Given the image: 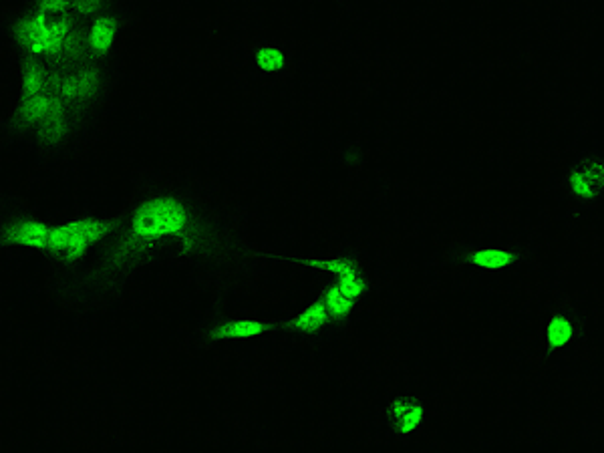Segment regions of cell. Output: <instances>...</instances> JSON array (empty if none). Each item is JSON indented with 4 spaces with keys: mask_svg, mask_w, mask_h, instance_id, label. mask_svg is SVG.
<instances>
[{
    "mask_svg": "<svg viewBox=\"0 0 604 453\" xmlns=\"http://www.w3.org/2000/svg\"><path fill=\"white\" fill-rule=\"evenodd\" d=\"M321 300L325 302V307H327V311H329V315H331L333 321L347 319L349 315H353V311H355V307H357V300H353L351 296H347L337 284L329 286V288L323 292Z\"/></svg>",
    "mask_w": 604,
    "mask_h": 453,
    "instance_id": "15",
    "label": "cell"
},
{
    "mask_svg": "<svg viewBox=\"0 0 604 453\" xmlns=\"http://www.w3.org/2000/svg\"><path fill=\"white\" fill-rule=\"evenodd\" d=\"M55 85V79L37 63H29L23 71V95H35Z\"/></svg>",
    "mask_w": 604,
    "mask_h": 453,
    "instance_id": "16",
    "label": "cell"
},
{
    "mask_svg": "<svg viewBox=\"0 0 604 453\" xmlns=\"http://www.w3.org/2000/svg\"><path fill=\"white\" fill-rule=\"evenodd\" d=\"M192 216L186 204L172 196L151 198L139 204L129 220V240L133 244L158 242L188 236Z\"/></svg>",
    "mask_w": 604,
    "mask_h": 453,
    "instance_id": "2",
    "label": "cell"
},
{
    "mask_svg": "<svg viewBox=\"0 0 604 453\" xmlns=\"http://www.w3.org/2000/svg\"><path fill=\"white\" fill-rule=\"evenodd\" d=\"M254 63L264 73H280L286 67V57H284V53L278 47L264 45V47L256 49Z\"/></svg>",
    "mask_w": 604,
    "mask_h": 453,
    "instance_id": "17",
    "label": "cell"
},
{
    "mask_svg": "<svg viewBox=\"0 0 604 453\" xmlns=\"http://www.w3.org/2000/svg\"><path fill=\"white\" fill-rule=\"evenodd\" d=\"M61 117H67V103L57 93L55 85L35 95H23L19 105V119L27 127H35L37 131H41L45 125Z\"/></svg>",
    "mask_w": 604,
    "mask_h": 453,
    "instance_id": "7",
    "label": "cell"
},
{
    "mask_svg": "<svg viewBox=\"0 0 604 453\" xmlns=\"http://www.w3.org/2000/svg\"><path fill=\"white\" fill-rule=\"evenodd\" d=\"M298 264L335 274L337 276L335 284L353 300L363 298L369 290V282L363 276L357 260L353 258H300Z\"/></svg>",
    "mask_w": 604,
    "mask_h": 453,
    "instance_id": "6",
    "label": "cell"
},
{
    "mask_svg": "<svg viewBox=\"0 0 604 453\" xmlns=\"http://www.w3.org/2000/svg\"><path fill=\"white\" fill-rule=\"evenodd\" d=\"M117 39V23L113 17L109 15H101L97 19H93L89 33H87V47L93 55H107Z\"/></svg>",
    "mask_w": 604,
    "mask_h": 453,
    "instance_id": "13",
    "label": "cell"
},
{
    "mask_svg": "<svg viewBox=\"0 0 604 453\" xmlns=\"http://www.w3.org/2000/svg\"><path fill=\"white\" fill-rule=\"evenodd\" d=\"M51 226L39 220H19L5 230V242L19 248L47 250L51 240Z\"/></svg>",
    "mask_w": 604,
    "mask_h": 453,
    "instance_id": "11",
    "label": "cell"
},
{
    "mask_svg": "<svg viewBox=\"0 0 604 453\" xmlns=\"http://www.w3.org/2000/svg\"><path fill=\"white\" fill-rule=\"evenodd\" d=\"M542 252L536 244H508V246H478V244H453L445 260L456 266H468L482 272H506L518 266L536 264Z\"/></svg>",
    "mask_w": 604,
    "mask_h": 453,
    "instance_id": "3",
    "label": "cell"
},
{
    "mask_svg": "<svg viewBox=\"0 0 604 453\" xmlns=\"http://www.w3.org/2000/svg\"><path fill=\"white\" fill-rule=\"evenodd\" d=\"M270 331V323L256 319H228L212 331V341H242L262 337Z\"/></svg>",
    "mask_w": 604,
    "mask_h": 453,
    "instance_id": "12",
    "label": "cell"
},
{
    "mask_svg": "<svg viewBox=\"0 0 604 453\" xmlns=\"http://www.w3.org/2000/svg\"><path fill=\"white\" fill-rule=\"evenodd\" d=\"M427 419V409L421 399L401 395L395 397L387 407V423L395 437L407 439L417 433Z\"/></svg>",
    "mask_w": 604,
    "mask_h": 453,
    "instance_id": "9",
    "label": "cell"
},
{
    "mask_svg": "<svg viewBox=\"0 0 604 453\" xmlns=\"http://www.w3.org/2000/svg\"><path fill=\"white\" fill-rule=\"evenodd\" d=\"M586 315L578 302L564 290H556L548 300V319L540 361H550L562 353H576L588 341Z\"/></svg>",
    "mask_w": 604,
    "mask_h": 453,
    "instance_id": "1",
    "label": "cell"
},
{
    "mask_svg": "<svg viewBox=\"0 0 604 453\" xmlns=\"http://www.w3.org/2000/svg\"><path fill=\"white\" fill-rule=\"evenodd\" d=\"M556 190L578 210H588L604 200V151H584L560 176Z\"/></svg>",
    "mask_w": 604,
    "mask_h": 453,
    "instance_id": "4",
    "label": "cell"
},
{
    "mask_svg": "<svg viewBox=\"0 0 604 453\" xmlns=\"http://www.w3.org/2000/svg\"><path fill=\"white\" fill-rule=\"evenodd\" d=\"M71 11L77 15V17H101L99 13L103 11V3H99V0H79V3H73L71 5Z\"/></svg>",
    "mask_w": 604,
    "mask_h": 453,
    "instance_id": "18",
    "label": "cell"
},
{
    "mask_svg": "<svg viewBox=\"0 0 604 453\" xmlns=\"http://www.w3.org/2000/svg\"><path fill=\"white\" fill-rule=\"evenodd\" d=\"M111 232V226L95 218H79L59 224L51 230L49 252L65 262H79L85 254Z\"/></svg>",
    "mask_w": 604,
    "mask_h": 453,
    "instance_id": "5",
    "label": "cell"
},
{
    "mask_svg": "<svg viewBox=\"0 0 604 453\" xmlns=\"http://www.w3.org/2000/svg\"><path fill=\"white\" fill-rule=\"evenodd\" d=\"M17 41L25 53L31 57H49L53 47V19L45 17L41 11H33L21 19L17 25Z\"/></svg>",
    "mask_w": 604,
    "mask_h": 453,
    "instance_id": "8",
    "label": "cell"
},
{
    "mask_svg": "<svg viewBox=\"0 0 604 453\" xmlns=\"http://www.w3.org/2000/svg\"><path fill=\"white\" fill-rule=\"evenodd\" d=\"M55 89L67 105H81L101 89V75L93 67H79L55 81Z\"/></svg>",
    "mask_w": 604,
    "mask_h": 453,
    "instance_id": "10",
    "label": "cell"
},
{
    "mask_svg": "<svg viewBox=\"0 0 604 453\" xmlns=\"http://www.w3.org/2000/svg\"><path fill=\"white\" fill-rule=\"evenodd\" d=\"M331 315L325 307V302L319 298L313 305H309L305 311H300L292 321H290V329L294 333L300 335H317L321 333L329 323H331Z\"/></svg>",
    "mask_w": 604,
    "mask_h": 453,
    "instance_id": "14",
    "label": "cell"
},
{
    "mask_svg": "<svg viewBox=\"0 0 604 453\" xmlns=\"http://www.w3.org/2000/svg\"><path fill=\"white\" fill-rule=\"evenodd\" d=\"M37 11H41L45 17L49 19H59L63 17L67 11H71V5L65 3V0H47V3H41L37 7Z\"/></svg>",
    "mask_w": 604,
    "mask_h": 453,
    "instance_id": "19",
    "label": "cell"
}]
</instances>
